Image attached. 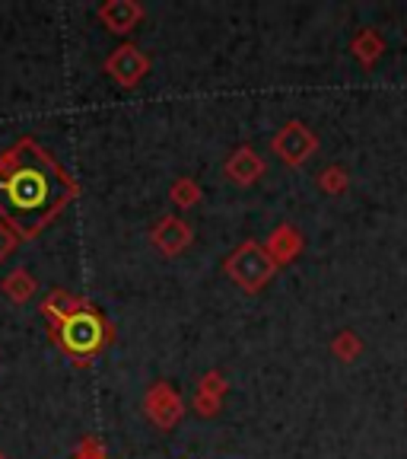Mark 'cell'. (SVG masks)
Instances as JSON below:
<instances>
[{"instance_id": "obj_1", "label": "cell", "mask_w": 407, "mask_h": 459, "mask_svg": "<svg viewBox=\"0 0 407 459\" xmlns=\"http://www.w3.org/2000/svg\"><path fill=\"white\" fill-rule=\"evenodd\" d=\"M71 179L36 143L22 141L0 160V214L22 237H32L71 198Z\"/></svg>"}, {"instance_id": "obj_4", "label": "cell", "mask_w": 407, "mask_h": 459, "mask_svg": "<svg viewBox=\"0 0 407 459\" xmlns=\"http://www.w3.org/2000/svg\"><path fill=\"white\" fill-rule=\"evenodd\" d=\"M99 16L106 20L108 29H114V32H124V29H131L137 22V16H140V10L134 7V4H124V0H114V4H106V7L99 10Z\"/></svg>"}, {"instance_id": "obj_6", "label": "cell", "mask_w": 407, "mask_h": 459, "mask_svg": "<svg viewBox=\"0 0 407 459\" xmlns=\"http://www.w3.org/2000/svg\"><path fill=\"white\" fill-rule=\"evenodd\" d=\"M16 249V230L7 221H0V262Z\"/></svg>"}, {"instance_id": "obj_2", "label": "cell", "mask_w": 407, "mask_h": 459, "mask_svg": "<svg viewBox=\"0 0 407 459\" xmlns=\"http://www.w3.org/2000/svg\"><path fill=\"white\" fill-rule=\"evenodd\" d=\"M61 342L71 354H93L102 344V323L89 309H73L61 319Z\"/></svg>"}, {"instance_id": "obj_5", "label": "cell", "mask_w": 407, "mask_h": 459, "mask_svg": "<svg viewBox=\"0 0 407 459\" xmlns=\"http://www.w3.org/2000/svg\"><path fill=\"white\" fill-rule=\"evenodd\" d=\"M4 294L16 303H26L29 297L36 294V281H32V274H29L26 268H16V272H10L7 278H4Z\"/></svg>"}, {"instance_id": "obj_3", "label": "cell", "mask_w": 407, "mask_h": 459, "mask_svg": "<svg viewBox=\"0 0 407 459\" xmlns=\"http://www.w3.org/2000/svg\"><path fill=\"white\" fill-rule=\"evenodd\" d=\"M106 67H108V74H112V77H118L122 83H137V80H140V74L147 71V61L137 55V48H118L112 57H108Z\"/></svg>"}, {"instance_id": "obj_7", "label": "cell", "mask_w": 407, "mask_h": 459, "mask_svg": "<svg viewBox=\"0 0 407 459\" xmlns=\"http://www.w3.org/2000/svg\"><path fill=\"white\" fill-rule=\"evenodd\" d=\"M0 459H7V456H4V453H0Z\"/></svg>"}]
</instances>
